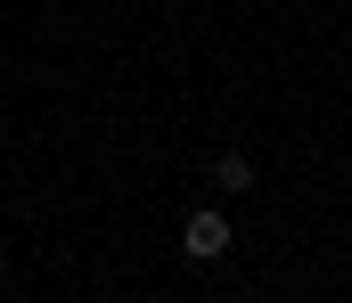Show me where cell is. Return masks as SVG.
Masks as SVG:
<instances>
[{
    "mask_svg": "<svg viewBox=\"0 0 352 303\" xmlns=\"http://www.w3.org/2000/svg\"><path fill=\"white\" fill-rule=\"evenodd\" d=\"M180 246H188L197 262H221V254H230V221H221L213 205H197V213H188V229H180Z\"/></svg>",
    "mask_w": 352,
    "mask_h": 303,
    "instance_id": "obj_1",
    "label": "cell"
},
{
    "mask_svg": "<svg viewBox=\"0 0 352 303\" xmlns=\"http://www.w3.org/2000/svg\"><path fill=\"white\" fill-rule=\"evenodd\" d=\"M213 189H230V197L263 189V181H254V156H246V148H221V156H213Z\"/></svg>",
    "mask_w": 352,
    "mask_h": 303,
    "instance_id": "obj_2",
    "label": "cell"
}]
</instances>
